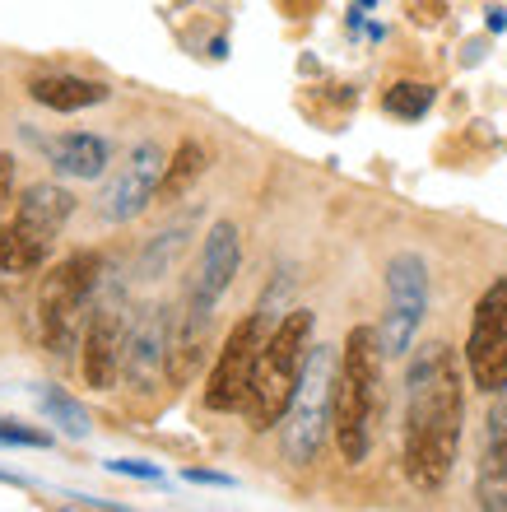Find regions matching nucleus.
<instances>
[{
	"label": "nucleus",
	"instance_id": "17",
	"mask_svg": "<svg viewBox=\"0 0 507 512\" xmlns=\"http://www.w3.org/2000/svg\"><path fill=\"white\" fill-rule=\"evenodd\" d=\"M33 401H38L42 419L56 424L66 438H84V433H89V415H84V405L75 401L66 387H38L33 391Z\"/></svg>",
	"mask_w": 507,
	"mask_h": 512
},
{
	"label": "nucleus",
	"instance_id": "24",
	"mask_svg": "<svg viewBox=\"0 0 507 512\" xmlns=\"http://www.w3.org/2000/svg\"><path fill=\"white\" fill-rule=\"evenodd\" d=\"M187 480L191 485H233L228 475H219V471H187Z\"/></svg>",
	"mask_w": 507,
	"mask_h": 512
},
{
	"label": "nucleus",
	"instance_id": "6",
	"mask_svg": "<svg viewBox=\"0 0 507 512\" xmlns=\"http://www.w3.org/2000/svg\"><path fill=\"white\" fill-rule=\"evenodd\" d=\"M335 373H340V359L331 345H312L294 401H289V415H284V457L294 466L317 461L321 443L335 424Z\"/></svg>",
	"mask_w": 507,
	"mask_h": 512
},
{
	"label": "nucleus",
	"instance_id": "12",
	"mask_svg": "<svg viewBox=\"0 0 507 512\" xmlns=\"http://www.w3.org/2000/svg\"><path fill=\"white\" fill-rule=\"evenodd\" d=\"M80 364H84V382L94 391H107L121 373V359H126V322H121L117 308H98L89 312V326H84L80 340Z\"/></svg>",
	"mask_w": 507,
	"mask_h": 512
},
{
	"label": "nucleus",
	"instance_id": "22",
	"mask_svg": "<svg viewBox=\"0 0 507 512\" xmlns=\"http://www.w3.org/2000/svg\"><path fill=\"white\" fill-rule=\"evenodd\" d=\"M107 471L112 475H131V480H159V466H149V461H107Z\"/></svg>",
	"mask_w": 507,
	"mask_h": 512
},
{
	"label": "nucleus",
	"instance_id": "20",
	"mask_svg": "<svg viewBox=\"0 0 507 512\" xmlns=\"http://www.w3.org/2000/svg\"><path fill=\"white\" fill-rule=\"evenodd\" d=\"M0 447H52V433L14 415H0Z\"/></svg>",
	"mask_w": 507,
	"mask_h": 512
},
{
	"label": "nucleus",
	"instance_id": "16",
	"mask_svg": "<svg viewBox=\"0 0 507 512\" xmlns=\"http://www.w3.org/2000/svg\"><path fill=\"white\" fill-rule=\"evenodd\" d=\"M33 103L52 112H84L107 103V84L103 80H84V75H42V80L28 84Z\"/></svg>",
	"mask_w": 507,
	"mask_h": 512
},
{
	"label": "nucleus",
	"instance_id": "9",
	"mask_svg": "<svg viewBox=\"0 0 507 512\" xmlns=\"http://www.w3.org/2000/svg\"><path fill=\"white\" fill-rule=\"evenodd\" d=\"M266 336H270L266 308L247 312V317L228 331L224 350H219V359H214V368H210V382H205V405H210V410H219V415L242 410L247 387H252V373H256V354H261Z\"/></svg>",
	"mask_w": 507,
	"mask_h": 512
},
{
	"label": "nucleus",
	"instance_id": "25",
	"mask_svg": "<svg viewBox=\"0 0 507 512\" xmlns=\"http://www.w3.org/2000/svg\"><path fill=\"white\" fill-rule=\"evenodd\" d=\"M0 485H24L19 475H10V471H0Z\"/></svg>",
	"mask_w": 507,
	"mask_h": 512
},
{
	"label": "nucleus",
	"instance_id": "15",
	"mask_svg": "<svg viewBox=\"0 0 507 512\" xmlns=\"http://www.w3.org/2000/svg\"><path fill=\"white\" fill-rule=\"evenodd\" d=\"M47 149V163H52L61 177H103L107 163H112V145H107L103 135L94 131H66V135H52V140H42Z\"/></svg>",
	"mask_w": 507,
	"mask_h": 512
},
{
	"label": "nucleus",
	"instance_id": "14",
	"mask_svg": "<svg viewBox=\"0 0 507 512\" xmlns=\"http://www.w3.org/2000/svg\"><path fill=\"white\" fill-rule=\"evenodd\" d=\"M480 508L507 512V391H498V405L489 410V433H484V461H480Z\"/></svg>",
	"mask_w": 507,
	"mask_h": 512
},
{
	"label": "nucleus",
	"instance_id": "2",
	"mask_svg": "<svg viewBox=\"0 0 507 512\" xmlns=\"http://www.w3.org/2000/svg\"><path fill=\"white\" fill-rule=\"evenodd\" d=\"M382 336L377 326H354L340 350V373H335V443L349 466H359L373 447V419L382 405Z\"/></svg>",
	"mask_w": 507,
	"mask_h": 512
},
{
	"label": "nucleus",
	"instance_id": "4",
	"mask_svg": "<svg viewBox=\"0 0 507 512\" xmlns=\"http://www.w3.org/2000/svg\"><path fill=\"white\" fill-rule=\"evenodd\" d=\"M75 215V196L56 182H38L14 201L10 219L0 224V270L5 275H28L52 256L56 238Z\"/></svg>",
	"mask_w": 507,
	"mask_h": 512
},
{
	"label": "nucleus",
	"instance_id": "3",
	"mask_svg": "<svg viewBox=\"0 0 507 512\" xmlns=\"http://www.w3.org/2000/svg\"><path fill=\"white\" fill-rule=\"evenodd\" d=\"M312 326H317V317L307 308H294L289 317H280V322L270 326L266 345L256 354V373H252V387H247V401H242L247 424H252L256 433L275 429V424H284V415H289V401H294L298 378H303V368H307V354H312Z\"/></svg>",
	"mask_w": 507,
	"mask_h": 512
},
{
	"label": "nucleus",
	"instance_id": "19",
	"mask_svg": "<svg viewBox=\"0 0 507 512\" xmlns=\"http://www.w3.org/2000/svg\"><path fill=\"white\" fill-rule=\"evenodd\" d=\"M382 108H387L391 117H401V122H419V117L433 108V84H419V80L391 84L387 94H382Z\"/></svg>",
	"mask_w": 507,
	"mask_h": 512
},
{
	"label": "nucleus",
	"instance_id": "13",
	"mask_svg": "<svg viewBox=\"0 0 507 512\" xmlns=\"http://www.w3.org/2000/svg\"><path fill=\"white\" fill-rule=\"evenodd\" d=\"M173 350V322L163 308H145V317H135V326L126 331V359H121V373L135 382V387H149V382L163 373V359Z\"/></svg>",
	"mask_w": 507,
	"mask_h": 512
},
{
	"label": "nucleus",
	"instance_id": "8",
	"mask_svg": "<svg viewBox=\"0 0 507 512\" xmlns=\"http://www.w3.org/2000/svg\"><path fill=\"white\" fill-rule=\"evenodd\" d=\"M466 368L470 382L484 396L507 391V275L494 280L475 303L470 317V336H466Z\"/></svg>",
	"mask_w": 507,
	"mask_h": 512
},
{
	"label": "nucleus",
	"instance_id": "21",
	"mask_svg": "<svg viewBox=\"0 0 507 512\" xmlns=\"http://www.w3.org/2000/svg\"><path fill=\"white\" fill-rule=\"evenodd\" d=\"M182 247H187V224H177V229L163 233L159 247H149V252H145V266H140V270H145L149 280H154L159 270H168V261H173V256L182 252Z\"/></svg>",
	"mask_w": 507,
	"mask_h": 512
},
{
	"label": "nucleus",
	"instance_id": "18",
	"mask_svg": "<svg viewBox=\"0 0 507 512\" xmlns=\"http://www.w3.org/2000/svg\"><path fill=\"white\" fill-rule=\"evenodd\" d=\"M201 173H205V149L196 145V140H182V145H177V154L168 159V168H163L159 201H177V196H182V191H187Z\"/></svg>",
	"mask_w": 507,
	"mask_h": 512
},
{
	"label": "nucleus",
	"instance_id": "11",
	"mask_svg": "<svg viewBox=\"0 0 507 512\" xmlns=\"http://www.w3.org/2000/svg\"><path fill=\"white\" fill-rule=\"evenodd\" d=\"M242 266V238H238V224H210L201 243V256H196V270H191V284H187V317L196 326H210V312L219 308V298L228 294V284L238 275Z\"/></svg>",
	"mask_w": 507,
	"mask_h": 512
},
{
	"label": "nucleus",
	"instance_id": "10",
	"mask_svg": "<svg viewBox=\"0 0 507 512\" xmlns=\"http://www.w3.org/2000/svg\"><path fill=\"white\" fill-rule=\"evenodd\" d=\"M163 149L154 140H140V145L117 163V173L107 177V187L98 191V215L107 224H126V219L145 215L149 205L159 201V182H163Z\"/></svg>",
	"mask_w": 507,
	"mask_h": 512
},
{
	"label": "nucleus",
	"instance_id": "23",
	"mask_svg": "<svg viewBox=\"0 0 507 512\" xmlns=\"http://www.w3.org/2000/svg\"><path fill=\"white\" fill-rule=\"evenodd\" d=\"M14 196V159L10 154H0V224H5V205Z\"/></svg>",
	"mask_w": 507,
	"mask_h": 512
},
{
	"label": "nucleus",
	"instance_id": "1",
	"mask_svg": "<svg viewBox=\"0 0 507 512\" xmlns=\"http://www.w3.org/2000/svg\"><path fill=\"white\" fill-rule=\"evenodd\" d=\"M466 424V382L452 345L428 340L414 350L405 373V475L414 489L438 494L461 452Z\"/></svg>",
	"mask_w": 507,
	"mask_h": 512
},
{
	"label": "nucleus",
	"instance_id": "5",
	"mask_svg": "<svg viewBox=\"0 0 507 512\" xmlns=\"http://www.w3.org/2000/svg\"><path fill=\"white\" fill-rule=\"evenodd\" d=\"M98 284H103V256L98 252H75L42 275L38 331L52 354H70V345L80 336V322L89 317V308H94Z\"/></svg>",
	"mask_w": 507,
	"mask_h": 512
},
{
	"label": "nucleus",
	"instance_id": "7",
	"mask_svg": "<svg viewBox=\"0 0 507 512\" xmlns=\"http://www.w3.org/2000/svg\"><path fill=\"white\" fill-rule=\"evenodd\" d=\"M387 312H382V350L387 359H401V354L414 350V336L424 326V312H428V266L419 252H396L387 261Z\"/></svg>",
	"mask_w": 507,
	"mask_h": 512
}]
</instances>
